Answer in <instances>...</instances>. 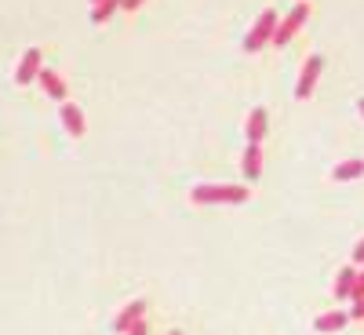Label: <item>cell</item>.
Returning a JSON list of instances; mask_svg holds the SVG:
<instances>
[{
	"mask_svg": "<svg viewBox=\"0 0 364 335\" xmlns=\"http://www.w3.org/2000/svg\"><path fill=\"white\" fill-rule=\"evenodd\" d=\"M63 124H66V132L73 135V139H80L84 135V113H80V106H73V102H63Z\"/></svg>",
	"mask_w": 364,
	"mask_h": 335,
	"instance_id": "8",
	"label": "cell"
},
{
	"mask_svg": "<svg viewBox=\"0 0 364 335\" xmlns=\"http://www.w3.org/2000/svg\"><path fill=\"white\" fill-rule=\"evenodd\" d=\"M350 317H353V321H364V299H360V302H353V310H350Z\"/></svg>",
	"mask_w": 364,
	"mask_h": 335,
	"instance_id": "16",
	"label": "cell"
},
{
	"mask_svg": "<svg viewBox=\"0 0 364 335\" xmlns=\"http://www.w3.org/2000/svg\"><path fill=\"white\" fill-rule=\"evenodd\" d=\"M41 70H44V66H41V51H37V48H29V51L22 55V63H18V73H15V80L26 87L29 80H37V77H41Z\"/></svg>",
	"mask_w": 364,
	"mask_h": 335,
	"instance_id": "5",
	"label": "cell"
},
{
	"mask_svg": "<svg viewBox=\"0 0 364 335\" xmlns=\"http://www.w3.org/2000/svg\"><path fill=\"white\" fill-rule=\"evenodd\" d=\"M350 299H353V302H360V299H364V270L357 273V281H353V292H350Z\"/></svg>",
	"mask_w": 364,
	"mask_h": 335,
	"instance_id": "15",
	"label": "cell"
},
{
	"mask_svg": "<svg viewBox=\"0 0 364 335\" xmlns=\"http://www.w3.org/2000/svg\"><path fill=\"white\" fill-rule=\"evenodd\" d=\"M353 281H357V270H339V277H336V299H350L353 292Z\"/></svg>",
	"mask_w": 364,
	"mask_h": 335,
	"instance_id": "12",
	"label": "cell"
},
{
	"mask_svg": "<svg viewBox=\"0 0 364 335\" xmlns=\"http://www.w3.org/2000/svg\"><path fill=\"white\" fill-rule=\"evenodd\" d=\"M364 175V161H343L336 168V182H350V179H360Z\"/></svg>",
	"mask_w": 364,
	"mask_h": 335,
	"instance_id": "13",
	"label": "cell"
},
{
	"mask_svg": "<svg viewBox=\"0 0 364 335\" xmlns=\"http://www.w3.org/2000/svg\"><path fill=\"white\" fill-rule=\"evenodd\" d=\"M146 4V0H124V8H120V11H139Z\"/></svg>",
	"mask_w": 364,
	"mask_h": 335,
	"instance_id": "17",
	"label": "cell"
},
{
	"mask_svg": "<svg viewBox=\"0 0 364 335\" xmlns=\"http://www.w3.org/2000/svg\"><path fill=\"white\" fill-rule=\"evenodd\" d=\"M171 335H178V331H171Z\"/></svg>",
	"mask_w": 364,
	"mask_h": 335,
	"instance_id": "21",
	"label": "cell"
},
{
	"mask_svg": "<svg viewBox=\"0 0 364 335\" xmlns=\"http://www.w3.org/2000/svg\"><path fill=\"white\" fill-rule=\"evenodd\" d=\"M142 317H146V299H135V302H128V307L117 314V324L113 328L117 331H132V324H139Z\"/></svg>",
	"mask_w": 364,
	"mask_h": 335,
	"instance_id": "6",
	"label": "cell"
},
{
	"mask_svg": "<svg viewBox=\"0 0 364 335\" xmlns=\"http://www.w3.org/2000/svg\"><path fill=\"white\" fill-rule=\"evenodd\" d=\"M117 8H124V0H99L95 11H91V22H99V26H102V22H106V18H109Z\"/></svg>",
	"mask_w": 364,
	"mask_h": 335,
	"instance_id": "14",
	"label": "cell"
},
{
	"mask_svg": "<svg viewBox=\"0 0 364 335\" xmlns=\"http://www.w3.org/2000/svg\"><path fill=\"white\" fill-rule=\"evenodd\" d=\"M353 262H364V237H360V245L353 248Z\"/></svg>",
	"mask_w": 364,
	"mask_h": 335,
	"instance_id": "18",
	"label": "cell"
},
{
	"mask_svg": "<svg viewBox=\"0 0 364 335\" xmlns=\"http://www.w3.org/2000/svg\"><path fill=\"white\" fill-rule=\"evenodd\" d=\"M262 135H266V110L259 106L248 117V142H262Z\"/></svg>",
	"mask_w": 364,
	"mask_h": 335,
	"instance_id": "11",
	"label": "cell"
},
{
	"mask_svg": "<svg viewBox=\"0 0 364 335\" xmlns=\"http://www.w3.org/2000/svg\"><path fill=\"white\" fill-rule=\"evenodd\" d=\"M91 4H99V0H91Z\"/></svg>",
	"mask_w": 364,
	"mask_h": 335,
	"instance_id": "20",
	"label": "cell"
},
{
	"mask_svg": "<svg viewBox=\"0 0 364 335\" xmlns=\"http://www.w3.org/2000/svg\"><path fill=\"white\" fill-rule=\"evenodd\" d=\"M360 117H364V99H360Z\"/></svg>",
	"mask_w": 364,
	"mask_h": 335,
	"instance_id": "19",
	"label": "cell"
},
{
	"mask_svg": "<svg viewBox=\"0 0 364 335\" xmlns=\"http://www.w3.org/2000/svg\"><path fill=\"white\" fill-rule=\"evenodd\" d=\"M321 70H324V58H321V55H310L306 66H302L299 84H295V99H310V95H314V87H317V80H321Z\"/></svg>",
	"mask_w": 364,
	"mask_h": 335,
	"instance_id": "4",
	"label": "cell"
},
{
	"mask_svg": "<svg viewBox=\"0 0 364 335\" xmlns=\"http://www.w3.org/2000/svg\"><path fill=\"white\" fill-rule=\"evenodd\" d=\"M346 321H350V317H346L343 310H331V314H321V317L314 321V328H317V331H339Z\"/></svg>",
	"mask_w": 364,
	"mask_h": 335,
	"instance_id": "10",
	"label": "cell"
},
{
	"mask_svg": "<svg viewBox=\"0 0 364 335\" xmlns=\"http://www.w3.org/2000/svg\"><path fill=\"white\" fill-rule=\"evenodd\" d=\"M273 33H277V11H262L252 26V33L245 37V51H259L262 44H273Z\"/></svg>",
	"mask_w": 364,
	"mask_h": 335,
	"instance_id": "3",
	"label": "cell"
},
{
	"mask_svg": "<svg viewBox=\"0 0 364 335\" xmlns=\"http://www.w3.org/2000/svg\"><path fill=\"white\" fill-rule=\"evenodd\" d=\"M190 197L193 204H240L248 201V186H233V182H226V186H197Z\"/></svg>",
	"mask_w": 364,
	"mask_h": 335,
	"instance_id": "1",
	"label": "cell"
},
{
	"mask_svg": "<svg viewBox=\"0 0 364 335\" xmlns=\"http://www.w3.org/2000/svg\"><path fill=\"white\" fill-rule=\"evenodd\" d=\"M259 175H262V146L259 142H248V149H245V179L255 182Z\"/></svg>",
	"mask_w": 364,
	"mask_h": 335,
	"instance_id": "9",
	"label": "cell"
},
{
	"mask_svg": "<svg viewBox=\"0 0 364 335\" xmlns=\"http://www.w3.org/2000/svg\"><path fill=\"white\" fill-rule=\"evenodd\" d=\"M306 18H310V4H306V0H299V4L277 22V33H273V48H288L291 37L302 29V22H306Z\"/></svg>",
	"mask_w": 364,
	"mask_h": 335,
	"instance_id": "2",
	"label": "cell"
},
{
	"mask_svg": "<svg viewBox=\"0 0 364 335\" xmlns=\"http://www.w3.org/2000/svg\"><path fill=\"white\" fill-rule=\"evenodd\" d=\"M41 87L48 91V95L55 99V102H66V80L63 77H58V73H51V70H41Z\"/></svg>",
	"mask_w": 364,
	"mask_h": 335,
	"instance_id": "7",
	"label": "cell"
}]
</instances>
